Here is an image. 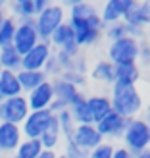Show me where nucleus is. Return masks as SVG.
Returning a JSON list of instances; mask_svg holds the SVG:
<instances>
[{
    "label": "nucleus",
    "instance_id": "1",
    "mask_svg": "<svg viewBox=\"0 0 150 158\" xmlns=\"http://www.w3.org/2000/svg\"><path fill=\"white\" fill-rule=\"evenodd\" d=\"M110 102H112V110L116 114H120L125 120H133L139 118L143 112L144 102L143 97L137 89V85H121L114 83L112 85V94H110Z\"/></svg>",
    "mask_w": 150,
    "mask_h": 158
},
{
    "label": "nucleus",
    "instance_id": "19",
    "mask_svg": "<svg viewBox=\"0 0 150 158\" xmlns=\"http://www.w3.org/2000/svg\"><path fill=\"white\" fill-rule=\"evenodd\" d=\"M18 79H19L23 94L31 93L33 89H37L41 83L48 81V77H46L43 72H27V69H19V72H18Z\"/></svg>",
    "mask_w": 150,
    "mask_h": 158
},
{
    "label": "nucleus",
    "instance_id": "15",
    "mask_svg": "<svg viewBox=\"0 0 150 158\" xmlns=\"http://www.w3.org/2000/svg\"><path fill=\"white\" fill-rule=\"evenodd\" d=\"M87 108H89L92 123H98L100 120H104L110 112H114L110 97H106V94H92V97H87Z\"/></svg>",
    "mask_w": 150,
    "mask_h": 158
},
{
    "label": "nucleus",
    "instance_id": "30",
    "mask_svg": "<svg viewBox=\"0 0 150 158\" xmlns=\"http://www.w3.org/2000/svg\"><path fill=\"white\" fill-rule=\"evenodd\" d=\"M43 73L48 79H58L62 73H64V72H62V68H60V64H58V60H56V56H54V52H52V56L48 58V62L44 64Z\"/></svg>",
    "mask_w": 150,
    "mask_h": 158
},
{
    "label": "nucleus",
    "instance_id": "5",
    "mask_svg": "<svg viewBox=\"0 0 150 158\" xmlns=\"http://www.w3.org/2000/svg\"><path fill=\"white\" fill-rule=\"evenodd\" d=\"M137 54H139V41L131 37H123L120 41L110 43L108 46V62H112L114 66L137 64Z\"/></svg>",
    "mask_w": 150,
    "mask_h": 158
},
{
    "label": "nucleus",
    "instance_id": "16",
    "mask_svg": "<svg viewBox=\"0 0 150 158\" xmlns=\"http://www.w3.org/2000/svg\"><path fill=\"white\" fill-rule=\"evenodd\" d=\"M69 114H71L75 125H87V123H92L91 120V114H89V108H87V97L83 93H79L77 97L69 102Z\"/></svg>",
    "mask_w": 150,
    "mask_h": 158
},
{
    "label": "nucleus",
    "instance_id": "41",
    "mask_svg": "<svg viewBox=\"0 0 150 158\" xmlns=\"http://www.w3.org/2000/svg\"><path fill=\"white\" fill-rule=\"evenodd\" d=\"M143 120H144V123L148 125V129H150V102H148L146 108H144V118H143Z\"/></svg>",
    "mask_w": 150,
    "mask_h": 158
},
{
    "label": "nucleus",
    "instance_id": "46",
    "mask_svg": "<svg viewBox=\"0 0 150 158\" xmlns=\"http://www.w3.org/2000/svg\"><path fill=\"white\" fill-rule=\"evenodd\" d=\"M58 158H67V156L66 154H58Z\"/></svg>",
    "mask_w": 150,
    "mask_h": 158
},
{
    "label": "nucleus",
    "instance_id": "33",
    "mask_svg": "<svg viewBox=\"0 0 150 158\" xmlns=\"http://www.w3.org/2000/svg\"><path fill=\"white\" fill-rule=\"evenodd\" d=\"M60 79H64L66 83H69V85H73V87H83L85 83H87V77L85 75H81V73H77V72H64L60 75Z\"/></svg>",
    "mask_w": 150,
    "mask_h": 158
},
{
    "label": "nucleus",
    "instance_id": "39",
    "mask_svg": "<svg viewBox=\"0 0 150 158\" xmlns=\"http://www.w3.org/2000/svg\"><path fill=\"white\" fill-rule=\"evenodd\" d=\"M112 158H133V154L127 151V148H123V147H117V148H114V154H112Z\"/></svg>",
    "mask_w": 150,
    "mask_h": 158
},
{
    "label": "nucleus",
    "instance_id": "29",
    "mask_svg": "<svg viewBox=\"0 0 150 158\" xmlns=\"http://www.w3.org/2000/svg\"><path fill=\"white\" fill-rule=\"evenodd\" d=\"M104 35L110 39V43L120 41V39L127 37V27H125V23H123V21L110 23V25H106V27H104Z\"/></svg>",
    "mask_w": 150,
    "mask_h": 158
},
{
    "label": "nucleus",
    "instance_id": "20",
    "mask_svg": "<svg viewBox=\"0 0 150 158\" xmlns=\"http://www.w3.org/2000/svg\"><path fill=\"white\" fill-rule=\"evenodd\" d=\"M139 79H140V68H139V64L116 66V83H121V85H137Z\"/></svg>",
    "mask_w": 150,
    "mask_h": 158
},
{
    "label": "nucleus",
    "instance_id": "34",
    "mask_svg": "<svg viewBox=\"0 0 150 158\" xmlns=\"http://www.w3.org/2000/svg\"><path fill=\"white\" fill-rule=\"evenodd\" d=\"M137 62H140L143 66H150V43L148 41H139V54H137Z\"/></svg>",
    "mask_w": 150,
    "mask_h": 158
},
{
    "label": "nucleus",
    "instance_id": "31",
    "mask_svg": "<svg viewBox=\"0 0 150 158\" xmlns=\"http://www.w3.org/2000/svg\"><path fill=\"white\" fill-rule=\"evenodd\" d=\"M64 154L67 158H89V152L83 151V148H79L71 139H67L64 143Z\"/></svg>",
    "mask_w": 150,
    "mask_h": 158
},
{
    "label": "nucleus",
    "instance_id": "14",
    "mask_svg": "<svg viewBox=\"0 0 150 158\" xmlns=\"http://www.w3.org/2000/svg\"><path fill=\"white\" fill-rule=\"evenodd\" d=\"M137 4V0H110V2L104 4L100 12V19L104 25H110V23H116V21H121L125 18L133 6Z\"/></svg>",
    "mask_w": 150,
    "mask_h": 158
},
{
    "label": "nucleus",
    "instance_id": "10",
    "mask_svg": "<svg viewBox=\"0 0 150 158\" xmlns=\"http://www.w3.org/2000/svg\"><path fill=\"white\" fill-rule=\"evenodd\" d=\"M71 141L83 151L91 152L92 148H96L98 145L104 143L102 135L98 133V129L94 127V123H87V125H75V131L71 135Z\"/></svg>",
    "mask_w": 150,
    "mask_h": 158
},
{
    "label": "nucleus",
    "instance_id": "23",
    "mask_svg": "<svg viewBox=\"0 0 150 158\" xmlns=\"http://www.w3.org/2000/svg\"><path fill=\"white\" fill-rule=\"evenodd\" d=\"M48 43L52 48H56V50H62L64 46H67L69 43H75V37H73V31L71 27H69V23H62V25L52 33V37L48 39Z\"/></svg>",
    "mask_w": 150,
    "mask_h": 158
},
{
    "label": "nucleus",
    "instance_id": "35",
    "mask_svg": "<svg viewBox=\"0 0 150 158\" xmlns=\"http://www.w3.org/2000/svg\"><path fill=\"white\" fill-rule=\"evenodd\" d=\"M139 12H140V15H143V23L144 25H150V0L139 2Z\"/></svg>",
    "mask_w": 150,
    "mask_h": 158
},
{
    "label": "nucleus",
    "instance_id": "21",
    "mask_svg": "<svg viewBox=\"0 0 150 158\" xmlns=\"http://www.w3.org/2000/svg\"><path fill=\"white\" fill-rule=\"evenodd\" d=\"M50 81H52V89H54V98L66 102L67 106H69V102H71V100L77 97V94L81 93L77 87L66 83L64 79H60V77H58V79H50Z\"/></svg>",
    "mask_w": 150,
    "mask_h": 158
},
{
    "label": "nucleus",
    "instance_id": "36",
    "mask_svg": "<svg viewBox=\"0 0 150 158\" xmlns=\"http://www.w3.org/2000/svg\"><path fill=\"white\" fill-rule=\"evenodd\" d=\"M71 72H77V73H81V75H85L87 73V60L79 54V56H75V60H73V69Z\"/></svg>",
    "mask_w": 150,
    "mask_h": 158
},
{
    "label": "nucleus",
    "instance_id": "38",
    "mask_svg": "<svg viewBox=\"0 0 150 158\" xmlns=\"http://www.w3.org/2000/svg\"><path fill=\"white\" fill-rule=\"evenodd\" d=\"M50 2L48 0H33V8H35V15H39L41 12L46 10V6H48Z\"/></svg>",
    "mask_w": 150,
    "mask_h": 158
},
{
    "label": "nucleus",
    "instance_id": "24",
    "mask_svg": "<svg viewBox=\"0 0 150 158\" xmlns=\"http://www.w3.org/2000/svg\"><path fill=\"white\" fill-rule=\"evenodd\" d=\"M39 141H41V145H43L44 151H56V147L60 145V141H62V133H60V127H58L56 116H54V120L50 122L48 129L39 137Z\"/></svg>",
    "mask_w": 150,
    "mask_h": 158
},
{
    "label": "nucleus",
    "instance_id": "17",
    "mask_svg": "<svg viewBox=\"0 0 150 158\" xmlns=\"http://www.w3.org/2000/svg\"><path fill=\"white\" fill-rule=\"evenodd\" d=\"M91 77L98 83L114 85L116 83V66L108 60H98L91 69Z\"/></svg>",
    "mask_w": 150,
    "mask_h": 158
},
{
    "label": "nucleus",
    "instance_id": "13",
    "mask_svg": "<svg viewBox=\"0 0 150 158\" xmlns=\"http://www.w3.org/2000/svg\"><path fill=\"white\" fill-rule=\"evenodd\" d=\"M23 141V133L19 125L0 122V154H14L15 148Z\"/></svg>",
    "mask_w": 150,
    "mask_h": 158
},
{
    "label": "nucleus",
    "instance_id": "44",
    "mask_svg": "<svg viewBox=\"0 0 150 158\" xmlns=\"http://www.w3.org/2000/svg\"><path fill=\"white\" fill-rule=\"evenodd\" d=\"M4 100V93H2V87H0V102Z\"/></svg>",
    "mask_w": 150,
    "mask_h": 158
},
{
    "label": "nucleus",
    "instance_id": "3",
    "mask_svg": "<svg viewBox=\"0 0 150 158\" xmlns=\"http://www.w3.org/2000/svg\"><path fill=\"white\" fill-rule=\"evenodd\" d=\"M121 139H123V148H127L133 156L150 148V129H148V125L144 123L143 118H133V120H129Z\"/></svg>",
    "mask_w": 150,
    "mask_h": 158
},
{
    "label": "nucleus",
    "instance_id": "22",
    "mask_svg": "<svg viewBox=\"0 0 150 158\" xmlns=\"http://www.w3.org/2000/svg\"><path fill=\"white\" fill-rule=\"evenodd\" d=\"M0 68L6 72H15L21 69V54L14 48V46H6L0 48Z\"/></svg>",
    "mask_w": 150,
    "mask_h": 158
},
{
    "label": "nucleus",
    "instance_id": "9",
    "mask_svg": "<svg viewBox=\"0 0 150 158\" xmlns=\"http://www.w3.org/2000/svg\"><path fill=\"white\" fill-rule=\"evenodd\" d=\"M54 48L50 46V43L41 41L37 46H33L29 52H25L21 56V69L27 72H43L44 64L48 62V58L52 56Z\"/></svg>",
    "mask_w": 150,
    "mask_h": 158
},
{
    "label": "nucleus",
    "instance_id": "11",
    "mask_svg": "<svg viewBox=\"0 0 150 158\" xmlns=\"http://www.w3.org/2000/svg\"><path fill=\"white\" fill-rule=\"evenodd\" d=\"M27 98V104H29V110L31 112H39V110H48L52 100H54V89H52V81H44L33 89L31 93L25 94Z\"/></svg>",
    "mask_w": 150,
    "mask_h": 158
},
{
    "label": "nucleus",
    "instance_id": "25",
    "mask_svg": "<svg viewBox=\"0 0 150 158\" xmlns=\"http://www.w3.org/2000/svg\"><path fill=\"white\" fill-rule=\"evenodd\" d=\"M12 18L15 21H25V19H35V8L33 0H15L10 4Z\"/></svg>",
    "mask_w": 150,
    "mask_h": 158
},
{
    "label": "nucleus",
    "instance_id": "4",
    "mask_svg": "<svg viewBox=\"0 0 150 158\" xmlns=\"http://www.w3.org/2000/svg\"><path fill=\"white\" fill-rule=\"evenodd\" d=\"M62 23H66V10L60 4H48L44 12L35 15V29L39 33V39L46 43Z\"/></svg>",
    "mask_w": 150,
    "mask_h": 158
},
{
    "label": "nucleus",
    "instance_id": "2",
    "mask_svg": "<svg viewBox=\"0 0 150 158\" xmlns=\"http://www.w3.org/2000/svg\"><path fill=\"white\" fill-rule=\"evenodd\" d=\"M69 27L73 31V37H75V43L79 48L83 46H91L94 43L100 41L102 33H104V23L100 19V14L92 19H79V18H69L67 19Z\"/></svg>",
    "mask_w": 150,
    "mask_h": 158
},
{
    "label": "nucleus",
    "instance_id": "8",
    "mask_svg": "<svg viewBox=\"0 0 150 158\" xmlns=\"http://www.w3.org/2000/svg\"><path fill=\"white\" fill-rule=\"evenodd\" d=\"M54 120V114L50 110H39V112H29L19 127L23 133V139H39L43 133L48 129L50 122Z\"/></svg>",
    "mask_w": 150,
    "mask_h": 158
},
{
    "label": "nucleus",
    "instance_id": "45",
    "mask_svg": "<svg viewBox=\"0 0 150 158\" xmlns=\"http://www.w3.org/2000/svg\"><path fill=\"white\" fill-rule=\"evenodd\" d=\"M4 158H15V156H14V154H8V156H4Z\"/></svg>",
    "mask_w": 150,
    "mask_h": 158
},
{
    "label": "nucleus",
    "instance_id": "40",
    "mask_svg": "<svg viewBox=\"0 0 150 158\" xmlns=\"http://www.w3.org/2000/svg\"><path fill=\"white\" fill-rule=\"evenodd\" d=\"M39 158H58V152L56 151H43L39 154Z\"/></svg>",
    "mask_w": 150,
    "mask_h": 158
},
{
    "label": "nucleus",
    "instance_id": "32",
    "mask_svg": "<svg viewBox=\"0 0 150 158\" xmlns=\"http://www.w3.org/2000/svg\"><path fill=\"white\" fill-rule=\"evenodd\" d=\"M114 145H110V143H102L98 145L96 148H92V151L89 152V158H112L114 154Z\"/></svg>",
    "mask_w": 150,
    "mask_h": 158
},
{
    "label": "nucleus",
    "instance_id": "43",
    "mask_svg": "<svg viewBox=\"0 0 150 158\" xmlns=\"http://www.w3.org/2000/svg\"><path fill=\"white\" fill-rule=\"evenodd\" d=\"M133 158H150V148H146V151H143V152H139V154H135Z\"/></svg>",
    "mask_w": 150,
    "mask_h": 158
},
{
    "label": "nucleus",
    "instance_id": "27",
    "mask_svg": "<svg viewBox=\"0 0 150 158\" xmlns=\"http://www.w3.org/2000/svg\"><path fill=\"white\" fill-rule=\"evenodd\" d=\"M15 27H18V21H15L12 15H6V19L0 23V48L12 46L14 35H15Z\"/></svg>",
    "mask_w": 150,
    "mask_h": 158
},
{
    "label": "nucleus",
    "instance_id": "12",
    "mask_svg": "<svg viewBox=\"0 0 150 158\" xmlns=\"http://www.w3.org/2000/svg\"><path fill=\"white\" fill-rule=\"evenodd\" d=\"M127 123H129V120H125V118H121L120 114H116V112H110L104 120H100L98 123H94V127L98 129L102 139H121L125 127H127Z\"/></svg>",
    "mask_w": 150,
    "mask_h": 158
},
{
    "label": "nucleus",
    "instance_id": "6",
    "mask_svg": "<svg viewBox=\"0 0 150 158\" xmlns=\"http://www.w3.org/2000/svg\"><path fill=\"white\" fill-rule=\"evenodd\" d=\"M29 104L25 94L19 97H12V98H4L0 102V122L6 123H14V125H21L25 122V118L29 116Z\"/></svg>",
    "mask_w": 150,
    "mask_h": 158
},
{
    "label": "nucleus",
    "instance_id": "28",
    "mask_svg": "<svg viewBox=\"0 0 150 158\" xmlns=\"http://www.w3.org/2000/svg\"><path fill=\"white\" fill-rule=\"evenodd\" d=\"M56 122H58V127H60V133H62V139H71L73 131H75V122L71 114H69V110H64V112L56 114Z\"/></svg>",
    "mask_w": 150,
    "mask_h": 158
},
{
    "label": "nucleus",
    "instance_id": "47",
    "mask_svg": "<svg viewBox=\"0 0 150 158\" xmlns=\"http://www.w3.org/2000/svg\"><path fill=\"white\" fill-rule=\"evenodd\" d=\"M0 72H2V68H0Z\"/></svg>",
    "mask_w": 150,
    "mask_h": 158
},
{
    "label": "nucleus",
    "instance_id": "42",
    "mask_svg": "<svg viewBox=\"0 0 150 158\" xmlns=\"http://www.w3.org/2000/svg\"><path fill=\"white\" fill-rule=\"evenodd\" d=\"M4 2H2V0H0V23H2L4 19H6V10H4Z\"/></svg>",
    "mask_w": 150,
    "mask_h": 158
},
{
    "label": "nucleus",
    "instance_id": "18",
    "mask_svg": "<svg viewBox=\"0 0 150 158\" xmlns=\"http://www.w3.org/2000/svg\"><path fill=\"white\" fill-rule=\"evenodd\" d=\"M0 87H2L4 98H12V97H19V94H23L18 73L15 72H6V69H2V72H0Z\"/></svg>",
    "mask_w": 150,
    "mask_h": 158
},
{
    "label": "nucleus",
    "instance_id": "26",
    "mask_svg": "<svg viewBox=\"0 0 150 158\" xmlns=\"http://www.w3.org/2000/svg\"><path fill=\"white\" fill-rule=\"evenodd\" d=\"M44 151L41 141L39 139H23L19 147L15 148L14 156L15 158H39V154H41Z\"/></svg>",
    "mask_w": 150,
    "mask_h": 158
},
{
    "label": "nucleus",
    "instance_id": "7",
    "mask_svg": "<svg viewBox=\"0 0 150 158\" xmlns=\"http://www.w3.org/2000/svg\"><path fill=\"white\" fill-rule=\"evenodd\" d=\"M39 43H41V39H39V33H37V29H35V19L18 21L15 35H14V43H12L14 48L23 56V54L29 52Z\"/></svg>",
    "mask_w": 150,
    "mask_h": 158
},
{
    "label": "nucleus",
    "instance_id": "37",
    "mask_svg": "<svg viewBox=\"0 0 150 158\" xmlns=\"http://www.w3.org/2000/svg\"><path fill=\"white\" fill-rule=\"evenodd\" d=\"M48 110H50L54 116H56V114H60V112H64V110H67V104H66V102H62V100H58V98H54Z\"/></svg>",
    "mask_w": 150,
    "mask_h": 158
}]
</instances>
